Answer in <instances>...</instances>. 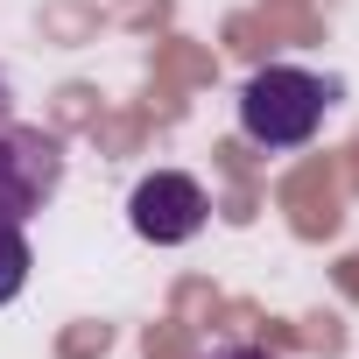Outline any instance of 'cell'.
<instances>
[{"instance_id": "cell-1", "label": "cell", "mask_w": 359, "mask_h": 359, "mask_svg": "<svg viewBox=\"0 0 359 359\" xmlns=\"http://www.w3.org/2000/svg\"><path fill=\"white\" fill-rule=\"evenodd\" d=\"M324 113H331V85L317 71H303V64H261L240 85V134L254 148H268V155L317 141Z\"/></svg>"}, {"instance_id": "cell-2", "label": "cell", "mask_w": 359, "mask_h": 359, "mask_svg": "<svg viewBox=\"0 0 359 359\" xmlns=\"http://www.w3.org/2000/svg\"><path fill=\"white\" fill-rule=\"evenodd\" d=\"M57 191H64V141L50 127L8 120V127H0V219L29 226Z\"/></svg>"}, {"instance_id": "cell-3", "label": "cell", "mask_w": 359, "mask_h": 359, "mask_svg": "<svg viewBox=\"0 0 359 359\" xmlns=\"http://www.w3.org/2000/svg\"><path fill=\"white\" fill-rule=\"evenodd\" d=\"M205 219H212V198H205L198 176H184V169H148L134 184V198H127V226L148 247H191L205 233Z\"/></svg>"}, {"instance_id": "cell-4", "label": "cell", "mask_w": 359, "mask_h": 359, "mask_svg": "<svg viewBox=\"0 0 359 359\" xmlns=\"http://www.w3.org/2000/svg\"><path fill=\"white\" fill-rule=\"evenodd\" d=\"M29 268H36V254H29V233L0 219V303H15V296L29 289Z\"/></svg>"}, {"instance_id": "cell-5", "label": "cell", "mask_w": 359, "mask_h": 359, "mask_svg": "<svg viewBox=\"0 0 359 359\" xmlns=\"http://www.w3.org/2000/svg\"><path fill=\"white\" fill-rule=\"evenodd\" d=\"M205 359H275V352H268V345H212Z\"/></svg>"}, {"instance_id": "cell-6", "label": "cell", "mask_w": 359, "mask_h": 359, "mask_svg": "<svg viewBox=\"0 0 359 359\" xmlns=\"http://www.w3.org/2000/svg\"><path fill=\"white\" fill-rule=\"evenodd\" d=\"M15 120V85H8V71H0V127Z\"/></svg>"}]
</instances>
